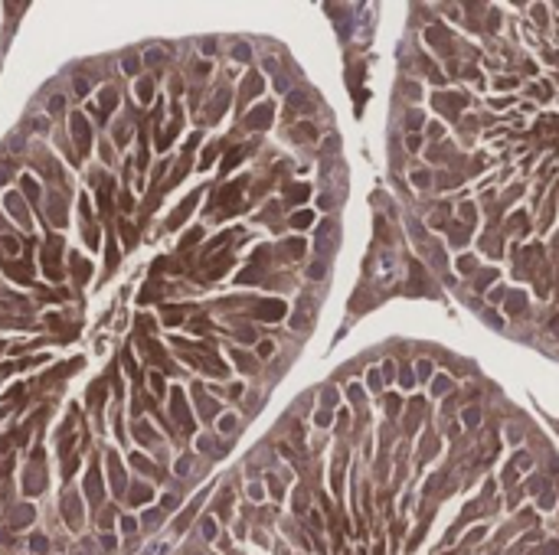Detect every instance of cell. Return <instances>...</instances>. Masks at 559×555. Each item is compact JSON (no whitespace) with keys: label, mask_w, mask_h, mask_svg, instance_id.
<instances>
[{"label":"cell","mask_w":559,"mask_h":555,"mask_svg":"<svg viewBox=\"0 0 559 555\" xmlns=\"http://www.w3.org/2000/svg\"><path fill=\"white\" fill-rule=\"evenodd\" d=\"M98 206H101V212L112 209V183H108V177H101V183H98Z\"/></svg>","instance_id":"9c48e42d"},{"label":"cell","mask_w":559,"mask_h":555,"mask_svg":"<svg viewBox=\"0 0 559 555\" xmlns=\"http://www.w3.org/2000/svg\"><path fill=\"white\" fill-rule=\"evenodd\" d=\"M190 330H193V333H206V330H213V327H210V320H203V317H196V320L190 323Z\"/></svg>","instance_id":"44dd1931"},{"label":"cell","mask_w":559,"mask_h":555,"mask_svg":"<svg viewBox=\"0 0 559 555\" xmlns=\"http://www.w3.org/2000/svg\"><path fill=\"white\" fill-rule=\"evenodd\" d=\"M43 271H46L49 281H59V278H62V268H59V239H56V235H53V239L46 242V248H43Z\"/></svg>","instance_id":"6da1fadb"},{"label":"cell","mask_w":559,"mask_h":555,"mask_svg":"<svg viewBox=\"0 0 559 555\" xmlns=\"http://www.w3.org/2000/svg\"><path fill=\"white\" fill-rule=\"evenodd\" d=\"M7 209H10L13 216H17V222H20L23 229H30V216H26V206L20 203V196H17V193H10V196H7Z\"/></svg>","instance_id":"5b68a950"},{"label":"cell","mask_w":559,"mask_h":555,"mask_svg":"<svg viewBox=\"0 0 559 555\" xmlns=\"http://www.w3.org/2000/svg\"><path fill=\"white\" fill-rule=\"evenodd\" d=\"M66 519H69V526H79V523H82V510H79V500L66 496Z\"/></svg>","instance_id":"30bf717a"},{"label":"cell","mask_w":559,"mask_h":555,"mask_svg":"<svg viewBox=\"0 0 559 555\" xmlns=\"http://www.w3.org/2000/svg\"><path fill=\"white\" fill-rule=\"evenodd\" d=\"M416 183H419V186H425V183H429V177H425V170H419V173H416Z\"/></svg>","instance_id":"d6a6232c"},{"label":"cell","mask_w":559,"mask_h":555,"mask_svg":"<svg viewBox=\"0 0 559 555\" xmlns=\"http://www.w3.org/2000/svg\"><path fill=\"white\" fill-rule=\"evenodd\" d=\"M523 310V294H510V314H520Z\"/></svg>","instance_id":"7402d4cb"},{"label":"cell","mask_w":559,"mask_h":555,"mask_svg":"<svg viewBox=\"0 0 559 555\" xmlns=\"http://www.w3.org/2000/svg\"><path fill=\"white\" fill-rule=\"evenodd\" d=\"M379 385H383V382H379V372L373 369V372H370V388H379Z\"/></svg>","instance_id":"83f0119b"},{"label":"cell","mask_w":559,"mask_h":555,"mask_svg":"<svg viewBox=\"0 0 559 555\" xmlns=\"http://www.w3.org/2000/svg\"><path fill=\"white\" fill-rule=\"evenodd\" d=\"M137 92H141V101H147V98H150V79H144Z\"/></svg>","instance_id":"cb8c5ba5"},{"label":"cell","mask_w":559,"mask_h":555,"mask_svg":"<svg viewBox=\"0 0 559 555\" xmlns=\"http://www.w3.org/2000/svg\"><path fill=\"white\" fill-rule=\"evenodd\" d=\"M72 141H75V147H79V157H85L88 147H92V131H88V121L82 115L72 118Z\"/></svg>","instance_id":"7a4b0ae2"},{"label":"cell","mask_w":559,"mask_h":555,"mask_svg":"<svg viewBox=\"0 0 559 555\" xmlns=\"http://www.w3.org/2000/svg\"><path fill=\"white\" fill-rule=\"evenodd\" d=\"M399 382H402L405 388H409V385H412V376H409V369H402V372H399Z\"/></svg>","instance_id":"4316f807"},{"label":"cell","mask_w":559,"mask_h":555,"mask_svg":"<svg viewBox=\"0 0 559 555\" xmlns=\"http://www.w3.org/2000/svg\"><path fill=\"white\" fill-rule=\"evenodd\" d=\"M121 239H124V245H128V248L137 242V232L131 229V222H121Z\"/></svg>","instance_id":"9a60e30c"},{"label":"cell","mask_w":559,"mask_h":555,"mask_svg":"<svg viewBox=\"0 0 559 555\" xmlns=\"http://www.w3.org/2000/svg\"><path fill=\"white\" fill-rule=\"evenodd\" d=\"M115 265H118V248H115V242H108V265H105V271H115Z\"/></svg>","instance_id":"d6986e66"},{"label":"cell","mask_w":559,"mask_h":555,"mask_svg":"<svg viewBox=\"0 0 559 555\" xmlns=\"http://www.w3.org/2000/svg\"><path fill=\"white\" fill-rule=\"evenodd\" d=\"M268 118H272V105H262V108H255L252 115L245 118V128H265Z\"/></svg>","instance_id":"8992f818"},{"label":"cell","mask_w":559,"mask_h":555,"mask_svg":"<svg viewBox=\"0 0 559 555\" xmlns=\"http://www.w3.org/2000/svg\"><path fill=\"white\" fill-rule=\"evenodd\" d=\"M491 278H494V271H484V274H481V278H478V291L487 288V284H491Z\"/></svg>","instance_id":"d4e9b609"},{"label":"cell","mask_w":559,"mask_h":555,"mask_svg":"<svg viewBox=\"0 0 559 555\" xmlns=\"http://www.w3.org/2000/svg\"><path fill=\"white\" fill-rule=\"evenodd\" d=\"M327 421H330V412H327V408H324V412H317V425H327Z\"/></svg>","instance_id":"f1b7e54d"},{"label":"cell","mask_w":559,"mask_h":555,"mask_svg":"<svg viewBox=\"0 0 559 555\" xmlns=\"http://www.w3.org/2000/svg\"><path fill=\"white\" fill-rule=\"evenodd\" d=\"M170 405H174V418H177V425H180L183 431H193V418H190V412H186V399H183L180 388H174V392H170Z\"/></svg>","instance_id":"3957f363"},{"label":"cell","mask_w":559,"mask_h":555,"mask_svg":"<svg viewBox=\"0 0 559 555\" xmlns=\"http://www.w3.org/2000/svg\"><path fill=\"white\" fill-rule=\"evenodd\" d=\"M262 88V82H259V75H248L245 79V85H242V98H252L255 92Z\"/></svg>","instance_id":"5bb4252c"},{"label":"cell","mask_w":559,"mask_h":555,"mask_svg":"<svg viewBox=\"0 0 559 555\" xmlns=\"http://www.w3.org/2000/svg\"><path fill=\"white\" fill-rule=\"evenodd\" d=\"M285 301H259L252 307V314L259 317V320H281V317H285Z\"/></svg>","instance_id":"277c9868"},{"label":"cell","mask_w":559,"mask_h":555,"mask_svg":"<svg viewBox=\"0 0 559 555\" xmlns=\"http://www.w3.org/2000/svg\"><path fill=\"white\" fill-rule=\"evenodd\" d=\"M549 330H553V337L559 340V317H556V320H553V323H549Z\"/></svg>","instance_id":"836d02e7"},{"label":"cell","mask_w":559,"mask_h":555,"mask_svg":"<svg viewBox=\"0 0 559 555\" xmlns=\"http://www.w3.org/2000/svg\"><path fill=\"white\" fill-rule=\"evenodd\" d=\"M134 66H137V59H134V56H131V59H124V69H128V72H137Z\"/></svg>","instance_id":"f546056e"},{"label":"cell","mask_w":559,"mask_h":555,"mask_svg":"<svg viewBox=\"0 0 559 555\" xmlns=\"http://www.w3.org/2000/svg\"><path fill=\"white\" fill-rule=\"evenodd\" d=\"M0 350H4V346H0Z\"/></svg>","instance_id":"d590c367"},{"label":"cell","mask_w":559,"mask_h":555,"mask_svg":"<svg viewBox=\"0 0 559 555\" xmlns=\"http://www.w3.org/2000/svg\"><path fill=\"white\" fill-rule=\"evenodd\" d=\"M288 255H291V258H301V255H304V242H288Z\"/></svg>","instance_id":"ffe728a7"},{"label":"cell","mask_w":559,"mask_h":555,"mask_svg":"<svg viewBox=\"0 0 559 555\" xmlns=\"http://www.w3.org/2000/svg\"><path fill=\"white\" fill-rule=\"evenodd\" d=\"M88 496H92L95 503L101 500V483H98V470L95 467H92V474H88Z\"/></svg>","instance_id":"7c38bea8"},{"label":"cell","mask_w":559,"mask_h":555,"mask_svg":"<svg viewBox=\"0 0 559 555\" xmlns=\"http://www.w3.org/2000/svg\"><path fill=\"white\" fill-rule=\"evenodd\" d=\"M4 248H7V255H17V242L13 239H4Z\"/></svg>","instance_id":"484cf974"},{"label":"cell","mask_w":559,"mask_h":555,"mask_svg":"<svg viewBox=\"0 0 559 555\" xmlns=\"http://www.w3.org/2000/svg\"><path fill=\"white\" fill-rule=\"evenodd\" d=\"M517 467H530V457L527 454H517Z\"/></svg>","instance_id":"4dcf8cb0"},{"label":"cell","mask_w":559,"mask_h":555,"mask_svg":"<svg viewBox=\"0 0 559 555\" xmlns=\"http://www.w3.org/2000/svg\"><path fill=\"white\" fill-rule=\"evenodd\" d=\"M150 388H154V395H161V392H164V379L157 376V372H150Z\"/></svg>","instance_id":"603a6c76"},{"label":"cell","mask_w":559,"mask_h":555,"mask_svg":"<svg viewBox=\"0 0 559 555\" xmlns=\"http://www.w3.org/2000/svg\"><path fill=\"white\" fill-rule=\"evenodd\" d=\"M4 229H7V226H4V216H0V232H4Z\"/></svg>","instance_id":"e575fe53"},{"label":"cell","mask_w":559,"mask_h":555,"mask_svg":"<svg viewBox=\"0 0 559 555\" xmlns=\"http://www.w3.org/2000/svg\"><path fill=\"white\" fill-rule=\"evenodd\" d=\"M239 193H242V183H232V186H226V190H219L216 199H219V203H236Z\"/></svg>","instance_id":"8fae6325"},{"label":"cell","mask_w":559,"mask_h":555,"mask_svg":"<svg viewBox=\"0 0 559 555\" xmlns=\"http://www.w3.org/2000/svg\"><path fill=\"white\" fill-rule=\"evenodd\" d=\"M311 219H314L311 212H294V216H291V226H294V229H308Z\"/></svg>","instance_id":"2e32d148"},{"label":"cell","mask_w":559,"mask_h":555,"mask_svg":"<svg viewBox=\"0 0 559 555\" xmlns=\"http://www.w3.org/2000/svg\"><path fill=\"white\" fill-rule=\"evenodd\" d=\"M474 268V258H461V271H471Z\"/></svg>","instance_id":"1f68e13d"},{"label":"cell","mask_w":559,"mask_h":555,"mask_svg":"<svg viewBox=\"0 0 559 555\" xmlns=\"http://www.w3.org/2000/svg\"><path fill=\"white\" fill-rule=\"evenodd\" d=\"M183 317H186V310H183V307H180V310H177V307H170V310H164V320H167V323H180V320H183Z\"/></svg>","instance_id":"e0dca14e"},{"label":"cell","mask_w":559,"mask_h":555,"mask_svg":"<svg viewBox=\"0 0 559 555\" xmlns=\"http://www.w3.org/2000/svg\"><path fill=\"white\" fill-rule=\"evenodd\" d=\"M304 196H308V186L304 183L288 186V203H304Z\"/></svg>","instance_id":"4fadbf2b"},{"label":"cell","mask_w":559,"mask_h":555,"mask_svg":"<svg viewBox=\"0 0 559 555\" xmlns=\"http://www.w3.org/2000/svg\"><path fill=\"white\" fill-rule=\"evenodd\" d=\"M72 271H79V281L88 278V261L85 258H72Z\"/></svg>","instance_id":"ac0fdd59"},{"label":"cell","mask_w":559,"mask_h":555,"mask_svg":"<svg viewBox=\"0 0 559 555\" xmlns=\"http://www.w3.org/2000/svg\"><path fill=\"white\" fill-rule=\"evenodd\" d=\"M115 105H118V92H115V88H105V92H101V105H98V115L101 118H108L115 111Z\"/></svg>","instance_id":"ba28073f"},{"label":"cell","mask_w":559,"mask_h":555,"mask_svg":"<svg viewBox=\"0 0 559 555\" xmlns=\"http://www.w3.org/2000/svg\"><path fill=\"white\" fill-rule=\"evenodd\" d=\"M196 199H199V193H193V196L186 199V203L180 206V209H177L174 216H170V229H177V226H180V222H183L186 216H190V212H193V206H196Z\"/></svg>","instance_id":"52a82bcc"}]
</instances>
